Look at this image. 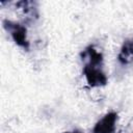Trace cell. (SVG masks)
I'll use <instances>...</instances> for the list:
<instances>
[{
	"mask_svg": "<svg viewBox=\"0 0 133 133\" xmlns=\"http://www.w3.org/2000/svg\"><path fill=\"white\" fill-rule=\"evenodd\" d=\"M83 73H84L87 83L91 87L103 86L107 83V77L102 71L101 65L99 64L86 63L83 68Z\"/></svg>",
	"mask_w": 133,
	"mask_h": 133,
	"instance_id": "cell-1",
	"label": "cell"
},
{
	"mask_svg": "<svg viewBox=\"0 0 133 133\" xmlns=\"http://www.w3.org/2000/svg\"><path fill=\"white\" fill-rule=\"evenodd\" d=\"M3 26L4 28L10 33L12 39L15 41V43L22 47L23 49L28 50L29 48V43L27 39V34H26V28L20 24L10 22V21H3Z\"/></svg>",
	"mask_w": 133,
	"mask_h": 133,
	"instance_id": "cell-2",
	"label": "cell"
},
{
	"mask_svg": "<svg viewBox=\"0 0 133 133\" xmlns=\"http://www.w3.org/2000/svg\"><path fill=\"white\" fill-rule=\"evenodd\" d=\"M117 121V114L115 112L106 113L94 127L92 133H113L115 130V124Z\"/></svg>",
	"mask_w": 133,
	"mask_h": 133,
	"instance_id": "cell-3",
	"label": "cell"
},
{
	"mask_svg": "<svg viewBox=\"0 0 133 133\" xmlns=\"http://www.w3.org/2000/svg\"><path fill=\"white\" fill-rule=\"evenodd\" d=\"M117 60L122 64H130L133 62V37L124 41L117 55Z\"/></svg>",
	"mask_w": 133,
	"mask_h": 133,
	"instance_id": "cell-4",
	"label": "cell"
},
{
	"mask_svg": "<svg viewBox=\"0 0 133 133\" xmlns=\"http://www.w3.org/2000/svg\"><path fill=\"white\" fill-rule=\"evenodd\" d=\"M64 133H80V132H78V131H74V132H64Z\"/></svg>",
	"mask_w": 133,
	"mask_h": 133,
	"instance_id": "cell-5",
	"label": "cell"
}]
</instances>
